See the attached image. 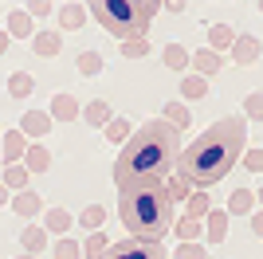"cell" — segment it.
Masks as SVG:
<instances>
[{"label":"cell","mask_w":263,"mask_h":259,"mask_svg":"<svg viewBox=\"0 0 263 259\" xmlns=\"http://www.w3.org/2000/svg\"><path fill=\"white\" fill-rule=\"evenodd\" d=\"M243 165L248 173H263V150H243Z\"/></svg>","instance_id":"37"},{"label":"cell","mask_w":263,"mask_h":259,"mask_svg":"<svg viewBox=\"0 0 263 259\" xmlns=\"http://www.w3.org/2000/svg\"><path fill=\"white\" fill-rule=\"evenodd\" d=\"M24 169L32 173V177L47 173V169H51V153H47L44 145H28V153H24Z\"/></svg>","instance_id":"16"},{"label":"cell","mask_w":263,"mask_h":259,"mask_svg":"<svg viewBox=\"0 0 263 259\" xmlns=\"http://www.w3.org/2000/svg\"><path fill=\"white\" fill-rule=\"evenodd\" d=\"M165 12H173V16H181V12H185V4H181V0H169V4H165Z\"/></svg>","instance_id":"40"},{"label":"cell","mask_w":263,"mask_h":259,"mask_svg":"<svg viewBox=\"0 0 263 259\" xmlns=\"http://www.w3.org/2000/svg\"><path fill=\"white\" fill-rule=\"evenodd\" d=\"M75 224L67 208H47V232H67V228Z\"/></svg>","instance_id":"29"},{"label":"cell","mask_w":263,"mask_h":259,"mask_svg":"<svg viewBox=\"0 0 263 259\" xmlns=\"http://www.w3.org/2000/svg\"><path fill=\"white\" fill-rule=\"evenodd\" d=\"M142 55H149V43L145 40H126L122 43V59H142Z\"/></svg>","instance_id":"32"},{"label":"cell","mask_w":263,"mask_h":259,"mask_svg":"<svg viewBox=\"0 0 263 259\" xmlns=\"http://www.w3.org/2000/svg\"><path fill=\"white\" fill-rule=\"evenodd\" d=\"M224 236H228V212H224V208H212V212L204 216V239L220 244Z\"/></svg>","instance_id":"12"},{"label":"cell","mask_w":263,"mask_h":259,"mask_svg":"<svg viewBox=\"0 0 263 259\" xmlns=\"http://www.w3.org/2000/svg\"><path fill=\"white\" fill-rule=\"evenodd\" d=\"M173 232H177V239L181 244H200V236H204V224L200 220H189V216H181L173 224Z\"/></svg>","instance_id":"21"},{"label":"cell","mask_w":263,"mask_h":259,"mask_svg":"<svg viewBox=\"0 0 263 259\" xmlns=\"http://www.w3.org/2000/svg\"><path fill=\"white\" fill-rule=\"evenodd\" d=\"M24 134V138H44L47 130H51V114H44V110H28V114H20V126H16Z\"/></svg>","instance_id":"7"},{"label":"cell","mask_w":263,"mask_h":259,"mask_svg":"<svg viewBox=\"0 0 263 259\" xmlns=\"http://www.w3.org/2000/svg\"><path fill=\"white\" fill-rule=\"evenodd\" d=\"M99 71H102L99 51H79V75H99Z\"/></svg>","instance_id":"30"},{"label":"cell","mask_w":263,"mask_h":259,"mask_svg":"<svg viewBox=\"0 0 263 259\" xmlns=\"http://www.w3.org/2000/svg\"><path fill=\"white\" fill-rule=\"evenodd\" d=\"M16 259H35V255H28V251H24V255H16Z\"/></svg>","instance_id":"44"},{"label":"cell","mask_w":263,"mask_h":259,"mask_svg":"<svg viewBox=\"0 0 263 259\" xmlns=\"http://www.w3.org/2000/svg\"><path fill=\"white\" fill-rule=\"evenodd\" d=\"M20 244H24V251H28V255H40V251L47 248V228L28 224V228L20 232Z\"/></svg>","instance_id":"18"},{"label":"cell","mask_w":263,"mask_h":259,"mask_svg":"<svg viewBox=\"0 0 263 259\" xmlns=\"http://www.w3.org/2000/svg\"><path fill=\"white\" fill-rule=\"evenodd\" d=\"M28 12V16H47V12H51V4H47V0H35L32 8H24Z\"/></svg>","instance_id":"38"},{"label":"cell","mask_w":263,"mask_h":259,"mask_svg":"<svg viewBox=\"0 0 263 259\" xmlns=\"http://www.w3.org/2000/svg\"><path fill=\"white\" fill-rule=\"evenodd\" d=\"M79 118L87 122V126H102V130H106L114 114H110V102H106V98H90L87 106H83V114H79Z\"/></svg>","instance_id":"10"},{"label":"cell","mask_w":263,"mask_h":259,"mask_svg":"<svg viewBox=\"0 0 263 259\" xmlns=\"http://www.w3.org/2000/svg\"><path fill=\"white\" fill-rule=\"evenodd\" d=\"M32 86H35V79L28 75V71H16V75L8 79V95L12 98H28V95H32Z\"/></svg>","instance_id":"27"},{"label":"cell","mask_w":263,"mask_h":259,"mask_svg":"<svg viewBox=\"0 0 263 259\" xmlns=\"http://www.w3.org/2000/svg\"><path fill=\"white\" fill-rule=\"evenodd\" d=\"M12 212L24 216V220H32V216L44 212V200H40V193H32V189H24V193L12 196Z\"/></svg>","instance_id":"9"},{"label":"cell","mask_w":263,"mask_h":259,"mask_svg":"<svg viewBox=\"0 0 263 259\" xmlns=\"http://www.w3.org/2000/svg\"><path fill=\"white\" fill-rule=\"evenodd\" d=\"M79 220H83V228H87V232H102V220H106V212H102L99 205H90L87 212L79 216Z\"/></svg>","instance_id":"31"},{"label":"cell","mask_w":263,"mask_h":259,"mask_svg":"<svg viewBox=\"0 0 263 259\" xmlns=\"http://www.w3.org/2000/svg\"><path fill=\"white\" fill-rule=\"evenodd\" d=\"M204 95H209V79H200L197 71L181 79V98H185V102H197V98H204Z\"/></svg>","instance_id":"22"},{"label":"cell","mask_w":263,"mask_h":259,"mask_svg":"<svg viewBox=\"0 0 263 259\" xmlns=\"http://www.w3.org/2000/svg\"><path fill=\"white\" fill-rule=\"evenodd\" d=\"M193 71H197L200 79H212L220 71V55L216 51H193Z\"/></svg>","instance_id":"23"},{"label":"cell","mask_w":263,"mask_h":259,"mask_svg":"<svg viewBox=\"0 0 263 259\" xmlns=\"http://www.w3.org/2000/svg\"><path fill=\"white\" fill-rule=\"evenodd\" d=\"M55 259H83V251H79L75 239H59L55 244Z\"/></svg>","instance_id":"34"},{"label":"cell","mask_w":263,"mask_h":259,"mask_svg":"<svg viewBox=\"0 0 263 259\" xmlns=\"http://www.w3.org/2000/svg\"><path fill=\"white\" fill-rule=\"evenodd\" d=\"M255 200H259V205H263V184H259V189H255Z\"/></svg>","instance_id":"43"},{"label":"cell","mask_w":263,"mask_h":259,"mask_svg":"<svg viewBox=\"0 0 263 259\" xmlns=\"http://www.w3.org/2000/svg\"><path fill=\"white\" fill-rule=\"evenodd\" d=\"M102 259H169V255H165V248L154 244V239H114V244L102 251Z\"/></svg>","instance_id":"5"},{"label":"cell","mask_w":263,"mask_h":259,"mask_svg":"<svg viewBox=\"0 0 263 259\" xmlns=\"http://www.w3.org/2000/svg\"><path fill=\"white\" fill-rule=\"evenodd\" d=\"M28 177H32V173L24 169V161L20 165H8V169H4V189H16V193H24V189H28Z\"/></svg>","instance_id":"24"},{"label":"cell","mask_w":263,"mask_h":259,"mask_svg":"<svg viewBox=\"0 0 263 259\" xmlns=\"http://www.w3.org/2000/svg\"><path fill=\"white\" fill-rule=\"evenodd\" d=\"M47 114H51V122H75V118H79V102H75L71 95H55Z\"/></svg>","instance_id":"13"},{"label":"cell","mask_w":263,"mask_h":259,"mask_svg":"<svg viewBox=\"0 0 263 259\" xmlns=\"http://www.w3.org/2000/svg\"><path fill=\"white\" fill-rule=\"evenodd\" d=\"M161 59H165V67H169V71H185V67L193 63V55H189V47H181V43H165Z\"/></svg>","instance_id":"19"},{"label":"cell","mask_w":263,"mask_h":259,"mask_svg":"<svg viewBox=\"0 0 263 259\" xmlns=\"http://www.w3.org/2000/svg\"><path fill=\"white\" fill-rule=\"evenodd\" d=\"M8 43H12V40H8V32H0V55L8 51Z\"/></svg>","instance_id":"41"},{"label":"cell","mask_w":263,"mask_h":259,"mask_svg":"<svg viewBox=\"0 0 263 259\" xmlns=\"http://www.w3.org/2000/svg\"><path fill=\"white\" fill-rule=\"evenodd\" d=\"M106 138H110V141H126V138H130V126H126V118H110Z\"/></svg>","instance_id":"35"},{"label":"cell","mask_w":263,"mask_h":259,"mask_svg":"<svg viewBox=\"0 0 263 259\" xmlns=\"http://www.w3.org/2000/svg\"><path fill=\"white\" fill-rule=\"evenodd\" d=\"M255 205H259V200H255L252 189H236V193L228 196V208H224V212H228V216H252Z\"/></svg>","instance_id":"14"},{"label":"cell","mask_w":263,"mask_h":259,"mask_svg":"<svg viewBox=\"0 0 263 259\" xmlns=\"http://www.w3.org/2000/svg\"><path fill=\"white\" fill-rule=\"evenodd\" d=\"M177 157H181V130H173L165 118L145 122L142 130H134L126 145H122L118 161H114V184L134 189V184H149L165 181L173 173Z\"/></svg>","instance_id":"2"},{"label":"cell","mask_w":263,"mask_h":259,"mask_svg":"<svg viewBox=\"0 0 263 259\" xmlns=\"http://www.w3.org/2000/svg\"><path fill=\"white\" fill-rule=\"evenodd\" d=\"M185 216H189V220H204V216H209L212 212V200H209V193H193V196H189V200H185Z\"/></svg>","instance_id":"25"},{"label":"cell","mask_w":263,"mask_h":259,"mask_svg":"<svg viewBox=\"0 0 263 259\" xmlns=\"http://www.w3.org/2000/svg\"><path fill=\"white\" fill-rule=\"evenodd\" d=\"M0 205H12V196H8V189L0 184Z\"/></svg>","instance_id":"42"},{"label":"cell","mask_w":263,"mask_h":259,"mask_svg":"<svg viewBox=\"0 0 263 259\" xmlns=\"http://www.w3.org/2000/svg\"><path fill=\"white\" fill-rule=\"evenodd\" d=\"M106 248H110L106 232H90L87 244H83V259H102V251H106Z\"/></svg>","instance_id":"28"},{"label":"cell","mask_w":263,"mask_h":259,"mask_svg":"<svg viewBox=\"0 0 263 259\" xmlns=\"http://www.w3.org/2000/svg\"><path fill=\"white\" fill-rule=\"evenodd\" d=\"M243 114L252 122H263V95H248L243 98Z\"/></svg>","instance_id":"33"},{"label":"cell","mask_w":263,"mask_h":259,"mask_svg":"<svg viewBox=\"0 0 263 259\" xmlns=\"http://www.w3.org/2000/svg\"><path fill=\"white\" fill-rule=\"evenodd\" d=\"M87 16H90V12L83 8V4H63V8H59V24H63V32H79V28L87 24Z\"/></svg>","instance_id":"17"},{"label":"cell","mask_w":263,"mask_h":259,"mask_svg":"<svg viewBox=\"0 0 263 259\" xmlns=\"http://www.w3.org/2000/svg\"><path fill=\"white\" fill-rule=\"evenodd\" d=\"M24 153H28V138H24L20 130H8V134L0 138V161L4 165H20Z\"/></svg>","instance_id":"6"},{"label":"cell","mask_w":263,"mask_h":259,"mask_svg":"<svg viewBox=\"0 0 263 259\" xmlns=\"http://www.w3.org/2000/svg\"><path fill=\"white\" fill-rule=\"evenodd\" d=\"M173 259H204V244H181Z\"/></svg>","instance_id":"36"},{"label":"cell","mask_w":263,"mask_h":259,"mask_svg":"<svg viewBox=\"0 0 263 259\" xmlns=\"http://www.w3.org/2000/svg\"><path fill=\"white\" fill-rule=\"evenodd\" d=\"M232 43H236V32H232L224 20L209 28V51H216V55H220V51H232Z\"/></svg>","instance_id":"15"},{"label":"cell","mask_w":263,"mask_h":259,"mask_svg":"<svg viewBox=\"0 0 263 259\" xmlns=\"http://www.w3.org/2000/svg\"><path fill=\"white\" fill-rule=\"evenodd\" d=\"M118 220L126 224V232L134 239L161 244V236L173 232V224H177V208H173V196H169L165 181L122 189L118 193Z\"/></svg>","instance_id":"3"},{"label":"cell","mask_w":263,"mask_h":259,"mask_svg":"<svg viewBox=\"0 0 263 259\" xmlns=\"http://www.w3.org/2000/svg\"><path fill=\"white\" fill-rule=\"evenodd\" d=\"M165 122H169L173 130H185L189 122H193V114H189L185 102H169V106H165Z\"/></svg>","instance_id":"26"},{"label":"cell","mask_w":263,"mask_h":259,"mask_svg":"<svg viewBox=\"0 0 263 259\" xmlns=\"http://www.w3.org/2000/svg\"><path fill=\"white\" fill-rule=\"evenodd\" d=\"M157 8H161L157 0H95L87 12L110 35H118V40L126 43V40H145Z\"/></svg>","instance_id":"4"},{"label":"cell","mask_w":263,"mask_h":259,"mask_svg":"<svg viewBox=\"0 0 263 259\" xmlns=\"http://www.w3.org/2000/svg\"><path fill=\"white\" fill-rule=\"evenodd\" d=\"M32 16H28V12H12V16H8V40H32Z\"/></svg>","instance_id":"20"},{"label":"cell","mask_w":263,"mask_h":259,"mask_svg":"<svg viewBox=\"0 0 263 259\" xmlns=\"http://www.w3.org/2000/svg\"><path fill=\"white\" fill-rule=\"evenodd\" d=\"M259 51H263V43L255 40V35H236V43H232V59H236L240 67L255 63V59H259Z\"/></svg>","instance_id":"8"},{"label":"cell","mask_w":263,"mask_h":259,"mask_svg":"<svg viewBox=\"0 0 263 259\" xmlns=\"http://www.w3.org/2000/svg\"><path fill=\"white\" fill-rule=\"evenodd\" d=\"M243 145H248V118H240V114L212 122L197 141L181 145V157H177L169 184H165L173 205L189 200L193 193H209L216 181H224L243 157Z\"/></svg>","instance_id":"1"},{"label":"cell","mask_w":263,"mask_h":259,"mask_svg":"<svg viewBox=\"0 0 263 259\" xmlns=\"http://www.w3.org/2000/svg\"><path fill=\"white\" fill-rule=\"evenodd\" d=\"M252 232L263 239V208H259V212H252Z\"/></svg>","instance_id":"39"},{"label":"cell","mask_w":263,"mask_h":259,"mask_svg":"<svg viewBox=\"0 0 263 259\" xmlns=\"http://www.w3.org/2000/svg\"><path fill=\"white\" fill-rule=\"evenodd\" d=\"M32 51L44 55V59H51V55L63 51V35H59V32H35L32 35Z\"/></svg>","instance_id":"11"}]
</instances>
